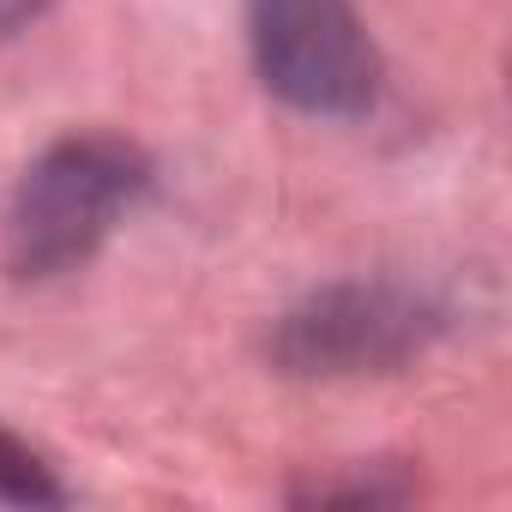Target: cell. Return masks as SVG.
<instances>
[{
  "instance_id": "obj_1",
  "label": "cell",
  "mask_w": 512,
  "mask_h": 512,
  "mask_svg": "<svg viewBox=\"0 0 512 512\" xmlns=\"http://www.w3.org/2000/svg\"><path fill=\"white\" fill-rule=\"evenodd\" d=\"M145 181H151V163L127 139L85 133V139L49 145L13 193L7 266L19 278H61L85 266L103 247V235L121 223V211H133Z\"/></svg>"
},
{
  "instance_id": "obj_3",
  "label": "cell",
  "mask_w": 512,
  "mask_h": 512,
  "mask_svg": "<svg viewBox=\"0 0 512 512\" xmlns=\"http://www.w3.org/2000/svg\"><path fill=\"white\" fill-rule=\"evenodd\" d=\"M440 314L392 284H338L284 314L272 356L290 374H380L410 362L434 338Z\"/></svg>"
},
{
  "instance_id": "obj_5",
  "label": "cell",
  "mask_w": 512,
  "mask_h": 512,
  "mask_svg": "<svg viewBox=\"0 0 512 512\" xmlns=\"http://www.w3.org/2000/svg\"><path fill=\"white\" fill-rule=\"evenodd\" d=\"M55 0H0V37H19L31 19H43Z\"/></svg>"
},
{
  "instance_id": "obj_4",
  "label": "cell",
  "mask_w": 512,
  "mask_h": 512,
  "mask_svg": "<svg viewBox=\"0 0 512 512\" xmlns=\"http://www.w3.org/2000/svg\"><path fill=\"white\" fill-rule=\"evenodd\" d=\"M67 488L55 482V470L13 434L0 428V506H61Z\"/></svg>"
},
{
  "instance_id": "obj_2",
  "label": "cell",
  "mask_w": 512,
  "mask_h": 512,
  "mask_svg": "<svg viewBox=\"0 0 512 512\" xmlns=\"http://www.w3.org/2000/svg\"><path fill=\"white\" fill-rule=\"evenodd\" d=\"M247 43L266 91L302 115H362L380 97V55L350 0H247Z\"/></svg>"
}]
</instances>
